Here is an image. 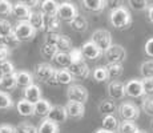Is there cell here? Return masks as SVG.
<instances>
[{
	"label": "cell",
	"instance_id": "6da1fadb",
	"mask_svg": "<svg viewBox=\"0 0 153 133\" xmlns=\"http://www.w3.org/2000/svg\"><path fill=\"white\" fill-rule=\"evenodd\" d=\"M111 24L117 29H125L132 24V15L124 5L113 10L109 15Z\"/></svg>",
	"mask_w": 153,
	"mask_h": 133
},
{
	"label": "cell",
	"instance_id": "7a4b0ae2",
	"mask_svg": "<svg viewBox=\"0 0 153 133\" xmlns=\"http://www.w3.org/2000/svg\"><path fill=\"white\" fill-rule=\"evenodd\" d=\"M56 75V69L51 64L47 63H40L35 67V76L43 82H47L49 85H57L55 79Z\"/></svg>",
	"mask_w": 153,
	"mask_h": 133
},
{
	"label": "cell",
	"instance_id": "3957f363",
	"mask_svg": "<svg viewBox=\"0 0 153 133\" xmlns=\"http://www.w3.org/2000/svg\"><path fill=\"white\" fill-rule=\"evenodd\" d=\"M77 15H79L77 8L75 7V4H72V3H69V1H64V3H61V4H59L56 17H57L60 22L71 23Z\"/></svg>",
	"mask_w": 153,
	"mask_h": 133
},
{
	"label": "cell",
	"instance_id": "277c9868",
	"mask_svg": "<svg viewBox=\"0 0 153 133\" xmlns=\"http://www.w3.org/2000/svg\"><path fill=\"white\" fill-rule=\"evenodd\" d=\"M91 41L101 52H105L112 45V36H111L109 31H107V29H97V31L93 32L92 40Z\"/></svg>",
	"mask_w": 153,
	"mask_h": 133
},
{
	"label": "cell",
	"instance_id": "5b68a950",
	"mask_svg": "<svg viewBox=\"0 0 153 133\" xmlns=\"http://www.w3.org/2000/svg\"><path fill=\"white\" fill-rule=\"evenodd\" d=\"M108 64H123L126 59V51L119 44H112L109 48L104 52Z\"/></svg>",
	"mask_w": 153,
	"mask_h": 133
},
{
	"label": "cell",
	"instance_id": "8992f818",
	"mask_svg": "<svg viewBox=\"0 0 153 133\" xmlns=\"http://www.w3.org/2000/svg\"><path fill=\"white\" fill-rule=\"evenodd\" d=\"M35 33H36V31L28 24V22H19L13 28V35L19 40V43L32 40L35 37Z\"/></svg>",
	"mask_w": 153,
	"mask_h": 133
},
{
	"label": "cell",
	"instance_id": "52a82bcc",
	"mask_svg": "<svg viewBox=\"0 0 153 133\" xmlns=\"http://www.w3.org/2000/svg\"><path fill=\"white\" fill-rule=\"evenodd\" d=\"M117 112H119L120 117H121L123 120L131 121V123L137 120L140 116V109L134 104H132V103H123V104L117 108Z\"/></svg>",
	"mask_w": 153,
	"mask_h": 133
},
{
	"label": "cell",
	"instance_id": "ba28073f",
	"mask_svg": "<svg viewBox=\"0 0 153 133\" xmlns=\"http://www.w3.org/2000/svg\"><path fill=\"white\" fill-rule=\"evenodd\" d=\"M67 96H68L69 101L80 103V104H85L88 100V91L85 89L83 85L72 84L68 87L67 91Z\"/></svg>",
	"mask_w": 153,
	"mask_h": 133
},
{
	"label": "cell",
	"instance_id": "9c48e42d",
	"mask_svg": "<svg viewBox=\"0 0 153 133\" xmlns=\"http://www.w3.org/2000/svg\"><path fill=\"white\" fill-rule=\"evenodd\" d=\"M67 71L69 72V75L72 76L73 79H85L89 75V68L88 65L81 61V63H71V65L67 68Z\"/></svg>",
	"mask_w": 153,
	"mask_h": 133
},
{
	"label": "cell",
	"instance_id": "30bf717a",
	"mask_svg": "<svg viewBox=\"0 0 153 133\" xmlns=\"http://www.w3.org/2000/svg\"><path fill=\"white\" fill-rule=\"evenodd\" d=\"M67 112H65V108L61 105H53L51 108V111H49L48 116H47V120L51 121V123L53 124H61L64 123V121L67 120Z\"/></svg>",
	"mask_w": 153,
	"mask_h": 133
},
{
	"label": "cell",
	"instance_id": "8fae6325",
	"mask_svg": "<svg viewBox=\"0 0 153 133\" xmlns=\"http://www.w3.org/2000/svg\"><path fill=\"white\" fill-rule=\"evenodd\" d=\"M64 108H65L67 116L73 117V119H81L85 113V106L84 104H80V103L68 101Z\"/></svg>",
	"mask_w": 153,
	"mask_h": 133
},
{
	"label": "cell",
	"instance_id": "7c38bea8",
	"mask_svg": "<svg viewBox=\"0 0 153 133\" xmlns=\"http://www.w3.org/2000/svg\"><path fill=\"white\" fill-rule=\"evenodd\" d=\"M108 94L113 100H121L125 96V85L120 81H111L108 84Z\"/></svg>",
	"mask_w": 153,
	"mask_h": 133
},
{
	"label": "cell",
	"instance_id": "4fadbf2b",
	"mask_svg": "<svg viewBox=\"0 0 153 133\" xmlns=\"http://www.w3.org/2000/svg\"><path fill=\"white\" fill-rule=\"evenodd\" d=\"M23 100L28 101L29 104L35 105L39 100H42V91H40V88L35 84L24 88V99Z\"/></svg>",
	"mask_w": 153,
	"mask_h": 133
},
{
	"label": "cell",
	"instance_id": "5bb4252c",
	"mask_svg": "<svg viewBox=\"0 0 153 133\" xmlns=\"http://www.w3.org/2000/svg\"><path fill=\"white\" fill-rule=\"evenodd\" d=\"M12 16H15L16 19H19L20 22H27L31 15V10L24 4V3H15L12 4Z\"/></svg>",
	"mask_w": 153,
	"mask_h": 133
},
{
	"label": "cell",
	"instance_id": "9a60e30c",
	"mask_svg": "<svg viewBox=\"0 0 153 133\" xmlns=\"http://www.w3.org/2000/svg\"><path fill=\"white\" fill-rule=\"evenodd\" d=\"M125 94L131 97H143L144 96V91H143V85H141L140 80H131L125 84Z\"/></svg>",
	"mask_w": 153,
	"mask_h": 133
},
{
	"label": "cell",
	"instance_id": "2e32d148",
	"mask_svg": "<svg viewBox=\"0 0 153 133\" xmlns=\"http://www.w3.org/2000/svg\"><path fill=\"white\" fill-rule=\"evenodd\" d=\"M81 55H83L84 59H89V60H95L97 59L100 55H101V51L92 43V41H88L85 43L83 47H81Z\"/></svg>",
	"mask_w": 153,
	"mask_h": 133
},
{
	"label": "cell",
	"instance_id": "e0dca14e",
	"mask_svg": "<svg viewBox=\"0 0 153 133\" xmlns=\"http://www.w3.org/2000/svg\"><path fill=\"white\" fill-rule=\"evenodd\" d=\"M15 81H16L17 87L22 88H27L29 85L33 84V77L32 75L27 71H20V72L15 73Z\"/></svg>",
	"mask_w": 153,
	"mask_h": 133
},
{
	"label": "cell",
	"instance_id": "ac0fdd59",
	"mask_svg": "<svg viewBox=\"0 0 153 133\" xmlns=\"http://www.w3.org/2000/svg\"><path fill=\"white\" fill-rule=\"evenodd\" d=\"M27 22L35 31L44 29V15L42 12H31L29 19L27 20Z\"/></svg>",
	"mask_w": 153,
	"mask_h": 133
},
{
	"label": "cell",
	"instance_id": "d6986e66",
	"mask_svg": "<svg viewBox=\"0 0 153 133\" xmlns=\"http://www.w3.org/2000/svg\"><path fill=\"white\" fill-rule=\"evenodd\" d=\"M52 105L49 104L47 100H39L36 104L33 105V114L36 116H40V117H47L51 111Z\"/></svg>",
	"mask_w": 153,
	"mask_h": 133
},
{
	"label": "cell",
	"instance_id": "ffe728a7",
	"mask_svg": "<svg viewBox=\"0 0 153 133\" xmlns=\"http://www.w3.org/2000/svg\"><path fill=\"white\" fill-rule=\"evenodd\" d=\"M116 111H117V106L113 101H111V100H104V101H101L99 104V112H100V114H102L104 117L113 116Z\"/></svg>",
	"mask_w": 153,
	"mask_h": 133
},
{
	"label": "cell",
	"instance_id": "44dd1931",
	"mask_svg": "<svg viewBox=\"0 0 153 133\" xmlns=\"http://www.w3.org/2000/svg\"><path fill=\"white\" fill-rule=\"evenodd\" d=\"M57 8H59V3L53 1V0H44V1L40 3V12L43 15H48V16L56 15Z\"/></svg>",
	"mask_w": 153,
	"mask_h": 133
},
{
	"label": "cell",
	"instance_id": "7402d4cb",
	"mask_svg": "<svg viewBox=\"0 0 153 133\" xmlns=\"http://www.w3.org/2000/svg\"><path fill=\"white\" fill-rule=\"evenodd\" d=\"M60 28V20L56 17V15L48 16L44 15V29H47V32H56Z\"/></svg>",
	"mask_w": 153,
	"mask_h": 133
},
{
	"label": "cell",
	"instance_id": "603a6c76",
	"mask_svg": "<svg viewBox=\"0 0 153 133\" xmlns=\"http://www.w3.org/2000/svg\"><path fill=\"white\" fill-rule=\"evenodd\" d=\"M83 7L91 12H100L105 8V1H102V0H84Z\"/></svg>",
	"mask_w": 153,
	"mask_h": 133
},
{
	"label": "cell",
	"instance_id": "cb8c5ba5",
	"mask_svg": "<svg viewBox=\"0 0 153 133\" xmlns=\"http://www.w3.org/2000/svg\"><path fill=\"white\" fill-rule=\"evenodd\" d=\"M69 24H71V28H72L73 31H76V32H85L87 31V28H88L87 19H85L84 16H81V15H77V16H76L75 19L69 23Z\"/></svg>",
	"mask_w": 153,
	"mask_h": 133
},
{
	"label": "cell",
	"instance_id": "d4e9b609",
	"mask_svg": "<svg viewBox=\"0 0 153 133\" xmlns=\"http://www.w3.org/2000/svg\"><path fill=\"white\" fill-rule=\"evenodd\" d=\"M101 129L114 133L119 129V120L114 116H105L104 119H102V128Z\"/></svg>",
	"mask_w": 153,
	"mask_h": 133
},
{
	"label": "cell",
	"instance_id": "484cf974",
	"mask_svg": "<svg viewBox=\"0 0 153 133\" xmlns=\"http://www.w3.org/2000/svg\"><path fill=\"white\" fill-rule=\"evenodd\" d=\"M55 79H56L57 84H63V85H69L71 82L75 80L69 75V72L67 69H56Z\"/></svg>",
	"mask_w": 153,
	"mask_h": 133
},
{
	"label": "cell",
	"instance_id": "4316f807",
	"mask_svg": "<svg viewBox=\"0 0 153 133\" xmlns=\"http://www.w3.org/2000/svg\"><path fill=\"white\" fill-rule=\"evenodd\" d=\"M16 87V81H15V75L10 76H1L0 77V92H5V91H11Z\"/></svg>",
	"mask_w": 153,
	"mask_h": 133
},
{
	"label": "cell",
	"instance_id": "83f0119b",
	"mask_svg": "<svg viewBox=\"0 0 153 133\" xmlns=\"http://www.w3.org/2000/svg\"><path fill=\"white\" fill-rule=\"evenodd\" d=\"M17 108V112H19L20 116H24V117H28V116H32L33 114V105L29 104L28 101L25 100H20L16 105Z\"/></svg>",
	"mask_w": 153,
	"mask_h": 133
},
{
	"label": "cell",
	"instance_id": "f1b7e54d",
	"mask_svg": "<svg viewBox=\"0 0 153 133\" xmlns=\"http://www.w3.org/2000/svg\"><path fill=\"white\" fill-rule=\"evenodd\" d=\"M56 49H57V52L68 53L71 49H72V41L69 40V37L64 36V35H60L57 44H56Z\"/></svg>",
	"mask_w": 153,
	"mask_h": 133
},
{
	"label": "cell",
	"instance_id": "f546056e",
	"mask_svg": "<svg viewBox=\"0 0 153 133\" xmlns=\"http://www.w3.org/2000/svg\"><path fill=\"white\" fill-rule=\"evenodd\" d=\"M108 79H117L123 73V64H108L105 67Z\"/></svg>",
	"mask_w": 153,
	"mask_h": 133
},
{
	"label": "cell",
	"instance_id": "4dcf8cb0",
	"mask_svg": "<svg viewBox=\"0 0 153 133\" xmlns=\"http://www.w3.org/2000/svg\"><path fill=\"white\" fill-rule=\"evenodd\" d=\"M37 133H59V126L48 120H44L37 128Z\"/></svg>",
	"mask_w": 153,
	"mask_h": 133
},
{
	"label": "cell",
	"instance_id": "1f68e13d",
	"mask_svg": "<svg viewBox=\"0 0 153 133\" xmlns=\"http://www.w3.org/2000/svg\"><path fill=\"white\" fill-rule=\"evenodd\" d=\"M140 73L144 79H153V60L144 61L140 65Z\"/></svg>",
	"mask_w": 153,
	"mask_h": 133
},
{
	"label": "cell",
	"instance_id": "d6a6232c",
	"mask_svg": "<svg viewBox=\"0 0 153 133\" xmlns=\"http://www.w3.org/2000/svg\"><path fill=\"white\" fill-rule=\"evenodd\" d=\"M53 61L57 64L59 67H63V68H68L71 65V59L68 53H63V52H57L56 56L53 57Z\"/></svg>",
	"mask_w": 153,
	"mask_h": 133
},
{
	"label": "cell",
	"instance_id": "836d02e7",
	"mask_svg": "<svg viewBox=\"0 0 153 133\" xmlns=\"http://www.w3.org/2000/svg\"><path fill=\"white\" fill-rule=\"evenodd\" d=\"M119 133H137L140 131L137 128V125L134 123H131V121H123L121 124H119Z\"/></svg>",
	"mask_w": 153,
	"mask_h": 133
},
{
	"label": "cell",
	"instance_id": "e575fe53",
	"mask_svg": "<svg viewBox=\"0 0 153 133\" xmlns=\"http://www.w3.org/2000/svg\"><path fill=\"white\" fill-rule=\"evenodd\" d=\"M40 53H42L43 57L49 59V60H53V57L57 53V49L53 45H48V44H43L42 49H40Z\"/></svg>",
	"mask_w": 153,
	"mask_h": 133
},
{
	"label": "cell",
	"instance_id": "d590c367",
	"mask_svg": "<svg viewBox=\"0 0 153 133\" xmlns=\"http://www.w3.org/2000/svg\"><path fill=\"white\" fill-rule=\"evenodd\" d=\"M13 32V27L7 19H0V36L5 37Z\"/></svg>",
	"mask_w": 153,
	"mask_h": 133
},
{
	"label": "cell",
	"instance_id": "8d00e7d4",
	"mask_svg": "<svg viewBox=\"0 0 153 133\" xmlns=\"http://www.w3.org/2000/svg\"><path fill=\"white\" fill-rule=\"evenodd\" d=\"M15 75V67L11 61H3L0 63V76H10Z\"/></svg>",
	"mask_w": 153,
	"mask_h": 133
},
{
	"label": "cell",
	"instance_id": "74e56055",
	"mask_svg": "<svg viewBox=\"0 0 153 133\" xmlns=\"http://www.w3.org/2000/svg\"><path fill=\"white\" fill-rule=\"evenodd\" d=\"M19 40L15 37V35H13V32L11 35H8V36H5V37H3V41H1V45H4V47H7L8 49H12V48H16L17 45H19Z\"/></svg>",
	"mask_w": 153,
	"mask_h": 133
},
{
	"label": "cell",
	"instance_id": "f35d334b",
	"mask_svg": "<svg viewBox=\"0 0 153 133\" xmlns=\"http://www.w3.org/2000/svg\"><path fill=\"white\" fill-rule=\"evenodd\" d=\"M16 133H37V128L29 123H22L16 126Z\"/></svg>",
	"mask_w": 153,
	"mask_h": 133
},
{
	"label": "cell",
	"instance_id": "ab89813d",
	"mask_svg": "<svg viewBox=\"0 0 153 133\" xmlns=\"http://www.w3.org/2000/svg\"><path fill=\"white\" fill-rule=\"evenodd\" d=\"M13 106L12 99L5 92H0V109H10Z\"/></svg>",
	"mask_w": 153,
	"mask_h": 133
},
{
	"label": "cell",
	"instance_id": "60d3db41",
	"mask_svg": "<svg viewBox=\"0 0 153 133\" xmlns=\"http://www.w3.org/2000/svg\"><path fill=\"white\" fill-rule=\"evenodd\" d=\"M93 79L96 81H107L108 80V75H107V71H105V67H97L95 71H93Z\"/></svg>",
	"mask_w": 153,
	"mask_h": 133
},
{
	"label": "cell",
	"instance_id": "b9f144b4",
	"mask_svg": "<svg viewBox=\"0 0 153 133\" xmlns=\"http://www.w3.org/2000/svg\"><path fill=\"white\" fill-rule=\"evenodd\" d=\"M128 3L134 11H144L148 8V1L146 0H129Z\"/></svg>",
	"mask_w": 153,
	"mask_h": 133
},
{
	"label": "cell",
	"instance_id": "7bdbcfd3",
	"mask_svg": "<svg viewBox=\"0 0 153 133\" xmlns=\"http://www.w3.org/2000/svg\"><path fill=\"white\" fill-rule=\"evenodd\" d=\"M68 55H69V59H71V63H81V61H84V57H83V55H81L80 49L72 48L68 52Z\"/></svg>",
	"mask_w": 153,
	"mask_h": 133
},
{
	"label": "cell",
	"instance_id": "ee69618b",
	"mask_svg": "<svg viewBox=\"0 0 153 133\" xmlns=\"http://www.w3.org/2000/svg\"><path fill=\"white\" fill-rule=\"evenodd\" d=\"M144 94H153V79H144L141 81Z\"/></svg>",
	"mask_w": 153,
	"mask_h": 133
},
{
	"label": "cell",
	"instance_id": "f6af8a7d",
	"mask_svg": "<svg viewBox=\"0 0 153 133\" xmlns=\"http://www.w3.org/2000/svg\"><path fill=\"white\" fill-rule=\"evenodd\" d=\"M59 37H60V35L56 33V32H47L45 43H44V44H48V45L56 47V44H57V41H59Z\"/></svg>",
	"mask_w": 153,
	"mask_h": 133
},
{
	"label": "cell",
	"instance_id": "bcb514c9",
	"mask_svg": "<svg viewBox=\"0 0 153 133\" xmlns=\"http://www.w3.org/2000/svg\"><path fill=\"white\" fill-rule=\"evenodd\" d=\"M12 12V3L7 0H0V15H11Z\"/></svg>",
	"mask_w": 153,
	"mask_h": 133
},
{
	"label": "cell",
	"instance_id": "7dc6e473",
	"mask_svg": "<svg viewBox=\"0 0 153 133\" xmlns=\"http://www.w3.org/2000/svg\"><path fill=\"white\" fill-rule=\"evenodd\" d=\"M143 111L149 116H153V97H148L143 101Z\"/></svg>",
	"mask_w": 153,
	"mask_h": 133
},
{
	"label": "cell",
	"instance_id": "c3c4849f",
	"mask_svg": "<svg viewBox=\"0 0 153 133\" xmlns=\"http://www.w3.org/2000/svg\"><path fill=\"white\" fill-rule=\"evenodd\" d=\"M8 56H10V49L4 45H0V63L7 61Z\"/></svg>",
	"mask_w": 153,
	"mask_h": 133
},
{
	"label": "cell",
	"instance_id": "681fc988",
	"mask_svg": "<svg viewBox=\"0 0 153 133\" xmlns=\"http://www.w3.org/2000/svg\"><path fill=\"white\" fill-rule=\"evenodd\" d=\"M145 53L148 56H151V57H153V37H151L145 43Z\"/></svg>",
	"mask_w": 153,
	"mask_h": 133
},
{
	"label": "cell",
	"instance_id": "f907efd6",
	"mask_svg": "<svg viewBox=\"0 0 153 133\" xmlns=\"http://www.w3.org/2000/svg\"><path fill=\"white\" fill-rule=\"evenodd\" d=\"M0 133H16V129H15L12 125L1 124V125H0Z\"/></svg>",
	"mask_w": 153,
	"mask_h": 133
},
{
	"label": "cell",
	"instance_id": "816d5d0a",
	"mask_svg": "<svg viewBox=\"0 0 153 133\" xmlns=\"http://www.w3.org/2000/svg\"><path fill=\"white\" fill-rule=\"evenodd\" d=\"M121 5H123L121 1H105V7H111L112 11L119 8V7H121Z\"/></svg>",
	"mask_w": 153,
	"mask_h": 133
},
{
	"label": "cell",
	"instance_id": "f5cc1de1",
	"mask_svg": "<svg viewBox=\"0 0 153 133\" xmlns=\"http://www.w3.org/2000/svg\"><path fill=\"white\" fill-rule=\"evenodd\" d=\"M24 4L27 5L29 10H31L32 7H36V5H37V4H40V3H39V1H36V0H32V1H24Z\"/></svg>",
	"mask_w": 153,
	"mask_h": 133
},
{
	"label": "cell",
	"instance_id": "db71d44e",
	"mask_svg": "<svg viewBox=\"0 0 153 133\" xmlns=\"http://www.w3.org/2000/svg\"><path fill=\"white\" fill-rule=\"evenodd\" d=\"M148 19L151 23H153V5L149 7V10H148Z\"/></svg>",
	"mask_w": 153,
	"mask_h": 133
},
{
	"label": "cell",
	"instance_id": "11a10c76",
	"mask_svg": "<svg viewBox=\"0 0 153 133\" xmlns=\"http://www.w3.org/2000/svg\"><path fill=\"white\" fill-rule=\"evenodd\" d=\"M96 133H112V132H108V131H104V129H99Z\"/></svg>",
	"mask_w": 153,
	"mask_h": 133
},
{
	"label": "cell",
	"instance_id": "9f6ffc18",
	"mask_svg": "<svg viewBox=\"0 0 153 133\" xmlns=\"http://www.w3.org/2000/svg\"><path fill=\"white\" fill-rule=\"evenodd\" d=\"M151 129H152V132H153V120L151 121Z\"/></svg>",
	"mask_w": 153,
	"mask_h": 133
},
{
	"label": "cell",
	"instance_id": "6f0895ef",
	"mask_svg": "<svg viewBox=\"0 0 153 133\" xmlns=\"http://www.w3.org/2000/svg\"><path fill=\"white\" fill-rule=\"evenodd\" d=\"M137 133H146V132H144V131H139V132H137Z\"/></svg>",
	"mask_w": 153,
	"mask_h": 133
}]
</instances>
